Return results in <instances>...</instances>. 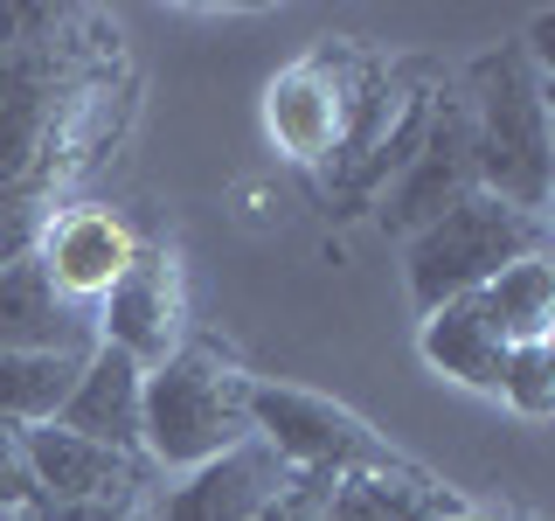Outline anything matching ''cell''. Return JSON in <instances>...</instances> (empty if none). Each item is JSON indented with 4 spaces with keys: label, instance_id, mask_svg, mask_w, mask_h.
Segmentation results:
<instances>
[{
    "label": "cell",
    "instance_id": "6da1fadb",
    "mask_svg": "<svg viewBox=\"0 0 555 521\" xmlns=\"http://www.w3.org/2000/svg\"><path fill=\"white\" fill-rule=\"evenodd\" d=\"M250 369L222 341L188 334L139 382V452L153 473H195L250 439Z\"/></svg>",
    "mask_w": 555,
    "mask_h": 521
},
{
    "label": "cell",
    "instance_id": "7a4b0ae2",
    "mask_svg": "<svg viewBox=\"0 0 555 521\" xmlns=\"http://www.w3.org/2000/svg\"><path fill=\"white\" fill-rule=\"evenodd\" d=\"M465 112H473V167L479 195H500L528 216H548L555 195V126L548 104L555 91L528 69L520 42H500L465 69Z\"/></svg>",
    "mask_w": 555,
    "mask_h": 521
},
{
    "label": "cell",
    "instance_id": "3957f363",
    "mask_svg": "<svg viewBox=\"0 0 555 521\" xmlns=\"http://www.w3.org/2000/svg\"><path fill=\"white\" fill-rule=\"evenodd\" d=\"M542 251H548V216H528L500 195H465L459 208H444L430 230L403 243V278L416 313H438L451 300H473L486 278Z\"/></svg>",
    "mask_w": 555,
    "mask_h": 521
},
{
    "label": "cell",
    "instance_id": "277c9868",
    "mask_svg": "<svg viewBox=\"0 0 555 521\" xmlns=\"http://www.w3.org/2000/svg\"><path fill=\"white\" fill-rule=\"evenodd\" d=\"M375 69H382L375 49L347 42V35H320L299 63H285L264 84V132H271V147L285 153L292 167L326 174L340 161L347 126H354V104L375 84Z\"/></svg>",
    "mask_w": 555,
    "mask_h": 521
},
{
    "label": "cell",
    "instance_id": "5b68a950",
    "mask_svg": "<svg viewBox=\"0 0 555 521\" xmlns=\"http://www.w3.org/2000/svg\"><path fill=\"white\" fill-rule=\"evenodd\" d=\"M430 98H438V69L416 63V56H382L375 84L354 104V126H347L340 161L326 167V195L347 208H375L382 188L410 167L416 139L430 126Z\"/></svg>",
    "mask_w": 555,
    "mask_h": 521
},
{
    "label": "cell",
    "instance_id": "8992f818",
    "mask_svg": "<svg viewBox=\"0 0 555 521\" xmlns=\"http://www.w3.org/2000/svg\"><path fill=\"white\" fill-rule=\"evenodd\" d=\"M250 439L271 445V459L306 480L375 473V466L396 459V445L361 410H347L320 390H299V382H271V376L250 382Z\"/></svg>",
    "mask_w": 555,
    "mask_h": 521
},
{
    "label": "cell",
    "instance_id": "52a82bcc",
    "mask_svg": "<svg viewBox=\"0 0 555 521\" xmlns=\"http://www.w3.org/2000/svg\"><path fill=\"white\" fill-rule=\"evenodd\" d=\"M465 195H479V167H473V112H465V91L459 84H438V98H430V126L416 139L410 167L396 174L389 188H382L375 202V223L389 237H416L430 230V223L444 216V208H459Z\"/></svg>",
    "mask_w": 555,
    "mask_h": 521
},
{
    "label": "cell",
    "instance_id": "ba28073f",
    "mask_svg": "<svg viewBox=\"0 0 555 521\" xmlns=\"http://www.w3.org/2000/svg\"><path fill=\"white\" fill-rule=\"evenodd\" d=\"M188 334H195V327H188L181 251H173L167 237H146L139 257L126 265V278L98 300V341L118 347V355H132L139 369H160Z\"/></svg>",
    "mask_w": 555,
    "mask_h": 521
},
{
    "label": "cell",
    "instance_id": "9c48e42d",
    "mask_svg": "<svg viewBox=\"0 0 555 521\" xmlns=\"http://www.w3.org/2000/svg\"><path fill=\"white\" fill-rule=\"evenodd\" d=\"M139 237L132 230V216L126 208H112V202H63L56 216H49V230L42 243H35V265L49 271V285L63 292L69 306H91L126 278V265L139 257Z\"/></svg>",
    "mask_w": 555,
    "mask_h": 521
},
{
    "label": "cell",
    "instance_id": "30bf717a",
    "mask_svg": "<svg viewBox=\"0 0 555 521\" xmlns=\"http://www.w3.org/2000/svg\"><path fill=\"white\" fill-rule=\"evenodd\" d=\"M28 466L42 500H112V508H153L160 473L139 452H112L98 439H77L63 424H28Z\"/></svg>",
    "mask_w": 555,
    "mask_h": 521
},
{
    "label": "cell",
    "instance_id": "8fae6325",
    "mask_svg": "<svg viewBox=\"0 0 555 521\" xmlns=\"http://www.w3.org/2000/svg\"><path fill=\"white\" fill-rule=\"evenodd\" d=\"M285 480L292 473L271 459V445L243 439L236 452H222V459H208L195 473H181L173 486H160L153 521H257L285 494Z\"/></svg>",
    "mask_w": 555,
    "mask_h": 521
},
{
    "label": "cell",
    "instance_id": "7c38bea8",
    "mask_svg": "<svg viewBox=\"0 0 555 521\" xmlns=\"http://www.w3.org/2000/svg\"><path fill=\"white\" fill-rule=\"evenodd\" d=\"M91 347L98 313L69 306L35 257L0 271V355H91Z\"/></svg>",
    "mask_w": 555,
    "mask_h": 521
},
{
    "label": "cell",
    "instance_id": "4fadbf2b",
    "mask_svg": "<svg viewBox=\"0 0 555 521\" xmlns=\"http://www.w3.org/2000/svg\"><path fill=\"white\" fill-rule=\"evenodd\" d=\"M139 382H146V369L98 341L91 355H83L77 390H69V404L56 410V424L77 431V439L112 445V452H139ZM139 459H146V452H139Z\"/></svg>",
    "mask_w": 555,
    "mask_h": 521
},
{
    "label": "cell",
    "instance_id": "5bb4252c",
    "mask_svg": "<svg viewBox=\"0 0 555 521\" xmlns=\"http://www.w3.org/2000/svg\"><path fill=\"white\" fill-rule=\"evenodd\" d=\"M424 361L451 382H465V390L479 396H500V369H507V341L493 334V320L479 313V300H451L438 313H424Z\"/></svg>",
    "mask_w": 555,
    "mask_h": 521
},
{
    "label": "cell",
    "instance_id": "9a60e30c",
    "mask_svg": "<svg viewBox=\"0 0 555 521\" xmlns=\"http://www.w3.org/2000/svg\"><path fill=\"white\" fill-rule=\"evenodd\" d=\"M473 300H479V313L493 320V334L507 341V347L548 341L555 334V265H548V251L542 257H520V265H507L500 278H486Z\"/></svg>",
    "mask_w": 555,
    "mask_h": 521
},
{
    "label": "cell",
    "instance_id": "2e32d148",
    "mask_svg": "<svg viewBox=\"0 0 555 521\" xmlns=\"http://www.w3.org/2000/svg\"><path fill=\"white\" fill-rule=\"evenodd\" d=\"M83 355H0V417L14 424H56L77 390Z\"/></svg>",
    "mask_w": 555,
    "mask_h": 521
},
{
    "label": "cell",
    "instance_id": "e0dca14e",
    "mask_svg": "<svg viewBox=\"0 0 555 521\" xmlns=\"http://www.w3.org/2000/svg\"><path fill=\"white\" fill-rule=\"evenodd\" d=\"M500 404L528 424L555 417V347L548 341H520L507 347V369H500Z\"/></svg>",
    "mask_w": 555,
    "mask_h": 521
},
{
    "label": "cell",
    "instance_id": "ac0fdd59",
    "mask_svg": "<svg viewBox=\"0 0 555 521\" xmlns=\"http://www.w3.org/2000/svg\"><path fill=\"white\" fill-rule=\"evenodd\" d=\"M35 466H28V424H14V417H0V514L22 521L35 508Z\"/></svg>",
    "mask_w": 555,
    "mask_h": 521
},
{
    "label": "cell",
    "instance_id": "d6986e66",
    "mask_svg": "<svg viewBox=\"0 0 555 521\" xmlns=\"http://www.w3.org/2000/svg\"><path fill=\"white\" fill-rule=\"evenodd\" d=\"M320 521H396V514H389V500L369 486V473H340V480H326Z\"/></svg>",
    "mask_w": 555,
    "mask_h": 521
},
{
    "label": "cell",
    "instance_id": "ffe728a7",
    "mask_svg": "<svg viewBox=\"0 0 555 521\" xmlns=\"http://www.w3.org/2000/svg\"><path fill=\"white\" fill-rule=\"evenodd\" d=\"M22 521H153V508H112V500H35Z\"/></svg>",
    "mask_w": 555,
    "mask_h": 521
},
{
    "label": "cell",
    "instance_id": "44dd1931",
    "mask_svg": "<svg viewBox=\"0 0 555 521\" xmlns=\"http://www.w3.org/2000/svg\"><path fill=\"white\" fill-rule=\"evenodd\" d=\"M320 500H326V480L292 473V480H285V494H278L257 521H320Z\"/></svg>",
    "mask_w": 555,
    "mask_h": 521
},
{
    "label": "cell",
    "instance_id": "7402d4cb",
    "mask_svg": "<svg viewBox=\"0 0 555 521\" xmlns=\"http://www.w3.org/2000/svg\"><path fill=\"white\" fill-rule=\"evenodd\" d=\"M451 521H534V514H520V508H479V500H473V508L451 514Z\"/></svg>",
    "mask_w": 555,
    "mask_h": 521
}]
</instances>
